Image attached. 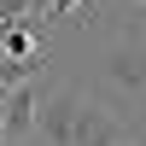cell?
Here are the masks:
<instances>
[{
	"label": "cell",
	"instance_id": "cell-1",
	"mask_svg": "<svg viewBox=\"0 0 146 146\" xmlns=\"http://www.w3.org/2000/svg\"><path fill=\"white\" fill-rule=\"evenodd\" d=\"M35 129L53 146H123L129 140V123L82 88H53L35 111Z\"/></svg>",
	"mask_w": 146,
	"mask_h": 146
},
{
	"label": "cell",
	"instance_id": "cell-2",
	"mask_svg": "<svg viewBox=\"0 0 146 146\" xmlns=\"http://www.w3.org/2000/svg\"><path fill=\"white\" fill-rule=\"evenodd\" d=\"M100 76L111 82V88L146 100V35H140V29H117L111 41H105V53H100Z\"/></svg>",
	"mask_w": 146,
	"mask_h": 146
},
{
	"label": "cell",
	"instance_id": "cell-3",
	"mask_svg": "<svg viewBox=\"0 0 146 146\" xmlns=\"http://www.w3.org/2000/svg\"><path fill=\"white\" fill-rule=\"evenodd\" d=\"M35 111H41V88H35V82H18V88L6 94V123H0V135H6V140L29 135V129H35Z\"/></svg>",
	"mask_w": 146,
	"mask_h": 146
},
{
	"label": "cell",
	"instance_id": "cell-4",
	"mask_svg": "<svg viewBox=\"0 0 146 146\" xmlns=\"http://www.w3.org/2000/svg\"><path fill=\"white\" fill-rule=\"evenodd\" d=\"M76 6H82V0H41V18H35V23H41V29H47V23H70Z\"/></svg>",
	"mask_w": 146,
	"mask_h": 146
},
{
	"label": "cell",
	"instance_id": "cell-5",
	"mask_svg": "<svg viewBox=\"0 0 146 146\" xmlns=\"http://www.w3.org/2000/svg\"><path fill=\"white\" fill-rule=\"evenodd\" d=\"M123 6H146V0H123Z\"/></svg>",
	"mask_w": 146,
	"mask_h": 146
}]
</instances>
